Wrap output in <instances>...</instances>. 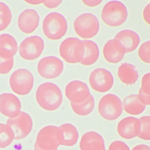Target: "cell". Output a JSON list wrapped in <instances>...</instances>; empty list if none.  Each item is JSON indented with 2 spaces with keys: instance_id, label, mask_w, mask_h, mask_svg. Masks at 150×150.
Here are the masks:
<instances>
[{
  "instance_id": "obj_34",
  "label": "cell",
  "mask_w": 150,
  "mask_h": 150,
  "mask_svg": "<svg viewBox=\"0 0 150 150\" xmlns=\"http://www.w3.org/2000/svg\"><path fill=\"white\" fill-rule=\"evenodd\" d=\"M62 3V1H44L43 4L48 9H55L59 6Z\"/></svg>"
},
{
  "instance_id": "obj_24",
  "label": "cell",
  "mask_w": 150,
  "mask_h": 150,
  "mask_svg": "<svg viewBox=\"0 0 150 150\" xmlns=\"http://www.w3.org/2000/svg\"><path fill=\"white\" fill-rule=\"evenodd\" d=\"M85 47L84 55L80 63L84 66H91L98 59L99 49L98 45L91 40L83 41Z\"/></svg>"
},
{
  "instance_id": "obj_3",
  "label": "cell",
  "mask_w": 150,
  "mask_h": 150,
  "mask_svg": "<svg viewBox=\"0 0 150 150\" xmlns=\"http://www.w3.org/2000/svg\"><path fill=\"white\" fill-rule=\"evenodd\" d=\"M128 17L127 10L122 3L110 1L107 3L101 11L103 22L111 27H118L125 23Z\"/></svg>"
},
{
  "instance_id": "obj_27",
  "label": "cell",
  "mask_w": 150,
  "mask_h": 150,
  "mask_svg": "<svg viewBox=\"0 0 150 150\" xmlns=\"http://www.w3.org/2000/svg\"><path fill=\"white\" fill-rule=\"evenodd\" d=\"M11 18V11L8 6L0 2V31L7 28L10 24Z\"/></svg>"
},
{
  "instance_id": "obj_17",
  "label": "cell",
  "mask_w": 150,
  "mask_h": 150,
  "mask_svg": "<svg viewBox=\"0 0 150 150\" xmlns=\"http://www.w3.org/2000/svg\"><path fill=\"white\" fill-rule=\"evenodd\" d=\"M56 137L59 145L72 147L77 142L79 133L74 125L64 124L57 127Z\"/></svg>"
},
{
  "instance_id": "obj_4",
  "label": "cell",
  "mask_w": 150,
  "mask_h": 150,
  "mask_svg": "<svg viewBox=\"0 0 150 150\" xmlns=\"http://www.w3.org/2000/svg\"><path fill=\"white\" fill-rule=\"evenodd\" d=\"M84 53L83 41L77 38H67L60 45V55L66 62L70 64L80 63Z\"/></svg>"
},
{
  "instance_id": "obj_33",
  "label": "cell",
  "mask_w": 150,
  "mask_h": 150,
  "mask_svg": "<svg viewBox=\"0 0 150 150\" xmlns=\"http://www.w3.org/2000/svg\"><path fill=\"white\" fill-rule=\"evenodd\" d=\"M138 97L140 101L145 106L150 105V95L144 93L141 89L138 92Z\"/></svg>"
},
{
  "instance_id": "obj_23",
  "label": "cell",
  "mask_w": 150,
  "mask_h": 150,
  "mask_svg": "<svg viewBox=\"0 0 150 150\" xmlns=\"http://www.w3.org/2000/svg\"><path fill=\"white\" fill-rule=\"evenodd\" d=\"M118 76L122 82L127 85H132L138 80V74L136 68L132 64L124 63L118 70Z\"/></svg>"
},
{
  "instance_id": "obj_35",
  "label": "cell",
  "mask_w": 150,
  "mask_h": 150,
  "mask_svg": "<svg viewBox=\"0 0 150 150\" xmlns=\"http://www.w3.org/2000/svg\"><path fill=\"white\" fill-rule=\"evenodd\" d=\"M143 16L145 22L150 26V3L144 8L143 12Z\"/></svg>"
},
{
  "instance_id": "obj_31",
  "label": "cell",
  "mask_w": 150,
  "mask_h": 150,
  "mask_svg": "<svg viewBox=\"0 0 150 150\" xmlns=\"http://www.w3.org/2000/svg\"><path fill=\"white\" fill-rule=\"evenodd\" d=\"M140 89L145 94L150 95V73L145 74L143 77Z\"/></svg>"
},
{
  "instance_id": "obj_20",
  "label": "cell",
  "mask_w": 150,
  "mask_h": 150,
  "mask_svg": "<svg viewBox=\"0 0 150 150\" xmlns=\"http://www.w3.org/2000/svg\"><path fill=\"white\" fill-rule=\"evenodd\" d=\"M125 48L126 53L134 51L139 45L140 38L134 31L125 30L118 32L115 37Z\"/></svg>"
},
{
  "instance_id": "obj_6",
  "label": "cell",
  "mask_w": 150,
  "mask_h": 150,
  "mask_svg": "<svg viewBox=\"0 0 150 150\" xmlns=\"http://www.w3.org/2000/svg\"><path fill=\"white\" fill-rule=\"evenodd\" d=\"M34 77L30 70L18 69L11 74L9 84L12 90L16 94L24 96L29 94L33 88Z\"/></svg>"
},
{
  "instance_id": "obj_21",
  "label": "cell",
  "mask_w": 150,
  "mask_h": 150,
  "mask_svg": "<svg viewBox=\"0 0 150 150\" xmlns=\"http://www.w3.org/2000/svg\"><path fill=\"white\" fill-rule=\"evenodd\" d=\"M18 50L16 39L9 34L0 35V57L3 59L13 58Z\"/></svg>"
},
{
  "instance_id": "obj_18",
  "label": "cell",
  "mask_w": 150,
  "mask_h": 150,
  "mask_svg": "<svg viewBox=\"0 0 150 150\" xmlns=\"http://www.w3.org/2000/svg\"><path fill=\"white\" fill-rule=\"evenodd\" d=\"M140 129L139 119L133 117L122 119L118 123L117 132L124 139L129 140L138 136Z\"/></svg>"
},
{
  "instance_id": "obj_7",
  "label": "cell",
  "mask_w": 150,
  "mask_h": 150,
  "mask_svg": "<svg viewBox=\"0 0 150 150\" xmlns=\"http://www.w3.org/2000/svg\"><path fill=\"white\" fill-rule=\"evenodd\" d=\"M122 104L116 95L108 94L101 98L98 107L100 115L105 119L112 121L117 119L122 112Z\"/></svg>"
},
{
  "instance_id": "obj_26",
  "label": "cell",
  "mask_w": 150,
  "mask_h": 150,
  "mask_svg": "<svg viewBox=\"0 0 150 150\" xmlns=\"http://www.w3.org/2000/svg\"><path fill=\"white\" fill-rule=\"evenodd\" d=\"M15 139V134L12 129L6 124L0 123V149L9 146Z\"/></svg>"
},
{
  "instance_id": "obj_25",
  "label": "cell",
  "mask_w": 150,
  "mask_h": 150,
  "mask_svg": "<svg viewBox=\"0 0 150 150\" xmlns=\"http://www.w3.org/2000/svg\"><path fill=\"white\" fill-rule=\"evenodd\" d=\"M94 100L91 95L82 103L79 104L71 103V106L74 112L77 115L85 116L90 114L94 107Z\"/></svg>"
},
{
  "instance_id": "obj_1",
  "label": "cell",
  "mask_w": 150,
  "mask_h": 150,
  "mask_svg": "<svg viewBox=\"0 0 150 150\" xmlns=\"http://www.w3.org/2000/svg\"><path fill=\"white\" fill-rule=\"evenodd\" d=\"M36 98L40 106L49 112L58 109L63 100L59 87L52 82L44 83L40 85L36 91Z\"/></svg>"
},
{
  "instance_id": "obj_10",
  "label": "cell",
  "mask_w": 150,
  "mask_h": 150,
  "mask_svg": "<svg viewBox=\"0 0 150 150\" xmlns=\"http://www.w3.org/2000/svg\"><path fill=\"white\" fill-rule=\"evenodd\" d=\"M89 83L92 89L100 93L108 91L114 84V78L110 71L99 68L92 71L89 76Z\"/></svg>"
},
{
  "instance_id": "obj_32",
  "label": "cell",
  "mask_w": 150,
  "mask_h": 150,
  "mask_svg": "<svg viewBox=\"0 0 150 150\" xmlns=\"http://www.w3.org/2000/svg\"><path fill=\"white\" fill-rule=\"evenodd\" d=\"M108 150H130L129 147L123 142L115 141L111 144Z\"/></svg>"
},
{
  "instance_id": "obj_13",
  "label": "cell",
  "mask_w": 150,
  "mask_h": 150,
  "mask_svg": "<svg viewBox=\"0 0 150 150\" xmlns=\"http://www.w3.org/2000/svg\"><path fill=\"white\" fill-rule=\"evenodd\" d=\"M65 94L71 103L75 104L83 102L91 95L87 85L79 80L71 81L68 83L65 89Z\"/></svg>"
},
{
  "instance_id": "obj_29",
  "label": "cell",
  "mask_w": 150,
  "mask_h": 150,
  "mask_svg": "<svg viewBox=\"0 0 150 150\" xmlns=\"http://www.w3.org/2000/svg\"><path fill=\"white\" fill-rule=\"evenodd\" d=\"M138 55L143 62L150 64V41L141 45L138 49Z\"/></svg>"
},
{
  "instance_id": "obj_28",
  "label": "cell",
  "mask_w": 150,
  "mask_h": 150,
  "mask_svg": "<svg viewBox=\"0 0 150 150\" xmlns=\"http://www.w3.org/2000/svg\"><path fill=\"white\" fill-rule=\"evenodd\" d=\"M139 121L140 129L138 137L144 141H150V116H143Z\"/></svg>"
},
{
  "instance_id": "obj_22",
  "label": "cell",
  "mask_w": 150,
  "mask_h": 150,
  "mask_svg": "<svg viewBox=\"0 0 150 150\" xmlns=\"http://www.w3.org/2000/svg\"><path fill=\"white\" fill-rule=\"evenodd\" d=\"M122 108L127 113L137 115L143 112L146 106L139 99L138 95L131 94L126 97L122 103Z\"/></svg>"
},
{
  "instance_id": "obj_19",
  "label": "cell",
  "mask_w": 150,
  "mask_h": 150,
  "mask_svg": "<svg viewBox=\"0 0 150 150\" xmlns=\"http://www.w3.org/2000/svg\"><path fill=\"white\" fill-rule=\"evenodd\" d=\"M79 147L81 150H105L103 137L93 131L87 132L82 136Z\"/></svg>"
},
{
  "instance_id": "obj_16",
  "label": "cell",
  "mask_w": 150,
  "mask_h": 150,
  "mask_svg": "<svg viewBox=\"0 0 150 150\" xmlns=\"http://www.w3.org/2000/svg\"><path fill=\"white\" fill-rule=\"evenodd\" d=\"M126 53L123 46L115 38L108 41L103 47L104 58L109 63L116 64L120 62Z\"/></svg>"
},
{
  "instance_id": "obj_8",
  "label": "cell",
  "mask_w": 150,
  "mask_h": 150,
  "mask_svg": "<svg viewBox=\"0 0 150 150\" xmlns=\"http://www.w3.org/2000/svg\"><path fill=\"white\" fill-rule=\"evenodd\" d=\"M45 48V43L39 36H32L22 41L18 48L20 56L26 60H36L41 55Z\"/></svg>"
},
{
  "instance_id": "obj_38",
  "label": "cell",
  "mask_w": 150,
  "mask_h": 150,
  "mask_svg": "<svg viewBox=\"0 0 150 150\" xmlns=\"http://www.w3.org/2000/svg\"><path fill=\"white\" fill-rule=\"evenodd\" d=\"M44 1H25V2L29 4H33V5H38V4H43Z\"/></svg>"
},
{
  "instance_id": "obj_30",
  "label": "cell",
  "mask_w": 150,
  "mask_h": 150,
  "mask_svg": "<svg viewBox=\"0 0 150 150\" xmlns=\"http://www.w3.org/2000/svg\"><path fill=\"white\" fill-rule=\"evenodd\" d=\"M14 65L13 58L3 59L0 57V74L5 75L10 72Z\"/></svg>"
},
{
  "instance_id": "obj_11",
  "label": "cell",
  "mask_w": 150,
  "mask_h": 150,
  "mask_svg": "<svg viewBox=\"0 0 150 150\" xmlns=\"http://www.w3.org/2000/svg\"><path fill=\"white\" fill-rule=\"evenodd\" d=\"M6 124L12 129L16 140H22L29 135L33 125L30 116L24 112H21L15 118L8 119Z\"/></svg>"
},
{
  "instance_id": "obj_36",
  "label": "cell",
  "mask_w": 150,
  "mask_h": 150,
  "mask_svg": "<svg viewBox=\"0 0 150 150\" xmlns=\"http://www.w3.org/2000/svg\"><path fill=\"white\" fill-rule=\"evenodd\" d=\"M102 1H82V2L86 5L89 7H94L100 5L102 2Z\"/></svg>"
},
{
  "instance_id": "obj_5",
  "label": "cell",
  "mask_w": 150,
  "mask_h": 150,
  "mask_svg": "<svg viewBox=\"0 0 150 150\" xmlns=\"http://www.w3.org/2000/svg\"><path fill=\"white\" fill-rule=\"evenodd\" d=\"M77 34L83 39L95 37L99 31L100 23L98 18L92 13H85L79 16L74 23Z\"/></svg>"
},
{
  "instance_id": "obj_2",
  "label": "cell",
  "mask_w": 150,
  "mask_h": 150,
  "mask_svg": "<svg viewBox=\"0 0 150 150\" xmlns=\"http://www.w3.org/2000/svg\"><path fill=\"white\" fill-rule=\"evenodd\" d=\"M42 29L47 38L51 40H59L63 38L67 31V21L62 14L52 12L44 18Z\"/></svg>"
},
{
  "instance_id": "obj_14",
  "label": "cell",
  "mask_w": 150,
  "mask_h": 150,
  "mask_svg": "<svg viewBox=\"0 0 150 150\" xmlns=\"http://www.w3.org/2000/svg\"><path fill=\"white\" fill-rule=\"evenodd\" d=\"M40 16L33 9H27L23 11L18 18V26L20 31L26 34L34 31L38 26Z\"/></svg>"
},
{
  "instance_id": "obj_12",
  "label": "cell",
  "mask_w": 150,
  "mask_h": 150,
  "mask_svg": "<svg viewBox=\"0 0 150 150\" xmlns=\"http://www.w3.org/2000/svg\"><path fill=\"white\" fill-rule=\"evenodd\" d=\"M57 128L54 126L42 128L37 135L34 150H58L59 144L56 137Z\"/></svg>"
},
{
  "instance_id": "obj_9",
  "label": "cell",
  "mask_w": 150,
  "mask_h": 150,
  "mask_svg": "<svg viewBox=\"0 0 150 150\" xmlns=\"http://www.w3.org/2000/svg\"><path fill=\"white\" fill-rule=\"evenodd\" d=\"M37 70L40 75L43 78L54 79L62 74L64 64L60 59L56 56H46L39 61Z\"/></svg>"
},
{
  "instance_id": "obj_37",
  "label": "cell",
  "mask_w": 150,
  "mask_h": 150,
  "mask_svg": "<svg viewBox=\"0 0 150 150\" xmlns=\"http://www.w3.org/2000/svg\"><path fill=\"white\" fill-rule=\"evenodd\" d=\"M132 150H150V147L145 144H140L134 147Z\"/></svg>"
},
{
  "instance_id": "obj_15",
  "label": "cell",
  "mask_w": 150,
  "mask_h": 150,
  "mask_svg": "<svg viewBox=\"0 0 150 150\" xmlns=\"http://www.w3.org/2000/svg\"><path fill=\"white\" fill-rule=\"evenodd\" d=\"M21 104L14 94L4 93L0 95V112L9 119L16 117L21 112Z\"/></svg>"
}]
</instances>
